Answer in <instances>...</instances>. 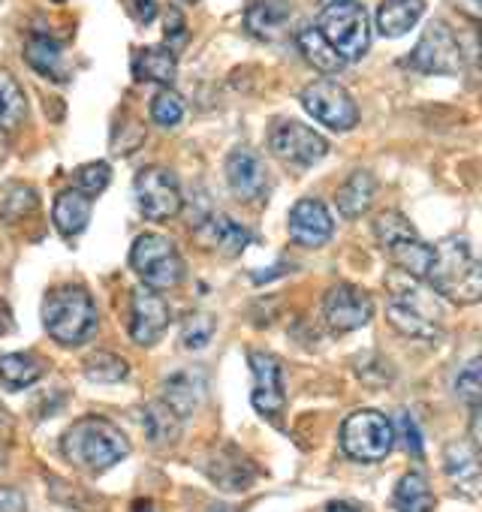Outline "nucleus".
Segmentation results:
<instances>
[{
    "instance_id": "2f4dec72",
    "label": "nucleus",
    "mask_w": 482,
    "mask_h": 512,
    "mask_svg": "<svg viewBox=\"0 0 482 512\" xmlns=\"http://www.w3.org/2000/svg\"><path fill=\"white\" fill-rule=\"evenodd\" d=\"M392 503L398 512H431L434 509V494L428 488V479L422 473H404L395 485Z\"/></svg>"
},
{
    "instance_id": "dca6fc26",
    "label": "nucleus",
    "mask_w": 482,
    "mask_h": 512,
    "mask_svg": "<svg viewBox=\"0 0 482 512\" xmlns=\"http://www.w3.org/2000/svg\"><path fill=\"white\" fill-rule=\"evenodd\" d=\"M226 181H229V190L238 199L257 202L266 193L269 169H266V163H263V157L257 151H251V148H235L226 157Z\"/></svg>"
},
{
    "instance_id": "f03ea898",
    "label": "nucleus",
    "mask_w": 482,
    "mask_h": 512,
    "mask_svg": "<svg viewBox=\"0 0 482 512\" xmlns=\"http://www.w3.org/2000/svg\"><path fill=\"white\" fill-rule=\"evenodd\" d=\"M61 452L73 467L85 473H103L130 455V440L115 422L103 416H82L64 431Z\"/></svg>"
},
{
    "instance_id": "b1692460",
    "label": "nucleus",
    "mask_w": 482,
    "mask_h": 512,
    "mask_svg": "<svg viewBox=\"0 0 482 512\" xmlns=\"http://www.w3.org/2000/svg\"><path fill=\"white\" fill-rule=\"evenodd\" d=\"M178 76V58L169 46H151L136 52L133 58V79L169 88Z\"/></svg>"
},
{
    "instance_id": "f704fd0d",
    "label": "nucleus",
    "mask_w": 482,
    "mask_h": 512,
    "mask_svg": "<svg viewBox=\"0 0 482 512\" xmlns=\"http://www.w3.org/2000/svg\"><path fill=\"white\" fill-rule=\"evenodd\" d=\"M214 329H217V323H214L211 314H205V311L190 314L184 320V326H181V344H184V350H202V347H208V341L214 338Z\"/></svg>"
},
{
    "instance_id": "393cba45",
    "label": "nucleus",
    "mask_w": 482,
    "mask_h": 512,
    "mask_svg": "<svg viewBox=\"0 0 482 512\" xmlns=\"http://www.w3.org/2000/svg\"><path fill=\"white\" fill-rule=\"evenodd\" d=\"M28 121V97L19 85V79L0 67V130L7 136L19 133Z\"/></svg>"
},
{
    "instance_id": "a19ab883",
    "label": "nucleus",
    "mask_w": 482,
    "mask_h": 512,
    "mask_svg": "<svg viewBox=\"0 0 482 512\" xmlns=\"http://www.w3.org/2000/svg\"><path fill=\"white\" fill-rule=\"evenodd\" d=\"M0 512H28V500L19 488H0Z\"/></svg>"
},
{
    "instance_id": "37998d69",
    "label": "nucleus",
    "mask_w": 482,
    "mask_h": 512,
    "mask_svg": "<svg viewBox=\"0 0 482 512\" xmlns=\"http://www.w3.org/2000/svg\"><path fill=\"white\" fill-rule=\"evenodd\" d=\"M16 326H13V314H10V305L0 299V335H10Z\"/></svg>"
},
{
    "instance_id": "c9c22d12",
    "label": "nucleus",
    "mask_w": 482,
    "mask_h": 512,
    "mask_svg": "<svg viewBox=\"0 0 482 512\" xmlns=\"http://www.w3.org/2000/svg\"><path fill=\"white\" fill-rule=\"evenodd\" d=\"M34 211H37V193L31 187H25V184H16L7 193L4 205H0V214H4L7 223H19L22 217L34 214Z\"/></svg>"
},
{
    "instance_id": "58836bf2",
    "label": "nucleus",
    "mask_w": 482,
    "mask_h": 512,
    "mask_svg": "<svg viewBox=\"0 0 482 512\" xmlns=\"http://www.w3.org/2000/svg\"><path fill=\"white\" fill-rule=\"evenodd\" d=\"M398 428H401V437H404L407 452H410L413 458H422V437H419V428H416L413 416H410V413H401Z\"/></svg>"
},
{
    "instance_id": "39448f33",
    "label": "nucleus",
    "mask_w": 482,
    "mask_h": 512,
    "mask_svg": "<svg viewBox=\"0 0 482 512\" xmlns=\"http://www.w3.org/2000/svg\"><path fill=\"white\" fill-rule=\"evenodd\" d=\"M317 31L347 64L362 61L371 46V19L356 0H332L329 7H323Z\"/></svg>"
},
{
    "instance_id": "c03bdc74",
    "label": "nucleus",
    "mask_w": 482,
    "mask_h": 512,
    "mask_svg": "<svg viewBox=\"0 0 482 512\" xmlns=\"http://www.w3.org/2000/svg\"><path fill=\"white\" fill-rule=\"evenodd\" d=\"M326 512H362V509L353 506V503H347V500H335V503L326 506Z\"/></svg>"
},
{
    "instance_id": "412c9836",
    "label": "nucleus",
    "mask_w": 482,
    "mask_h": 512,
    "mask_svg": "<svg viewBox=\"0 0 482 512\" xmlns=\"http://www.w3.org/2000/svg\"><path fill=\"white\" fill-rule=\"evenodd\" d=\"M443 467L461 494L476 497V491H479V455H476L473 443H464V440L449 443L446 455H443Z\"/></svg>"
},
{
    "instance_id": "c756f323",
    "label": "nucleus",
    "mask_w": 482,
    "mask_h": 512,
    "mask_svg": "<svg viewBox=\"0 0 482 512\" xmlns=\"http://www.w3.org/2000/svg\"><path fill=\"white\" fill-rule=\"evenodd\" d=\"M166 392H163V401L184 419V416H190L193 410H196V404H199V398H202V389H205V383H202V377L199 374H190V371H178L175 377H169L166 380V386H163Z\"/></svg>"
},
{
    "instance_id": "e433bc0d",
    "label": "nucleus",
    "mask_w": 482,
    "mask_h": 512,
    "mask_svg": "<svg viewBox=\"0 0 482 512\" xmlns=\"http://www.w3.org/2000/svg\"><path fill=\"white\" fill-rule=\"evenodd\" d=\"M112 181V166L106 160H94L76 169V187L88 196H100Z\"/></svg>"
},
{
    "instance_id": "7ed1b4c3",
    "label": "nucleus",
    "mask_w": 482,
    "mask_h": 512,
    "mask_svg": "<svg viewBox=\"0 0 482 512\" xmlns=\"http://www.w3.org/2000/svg\"><path fill=\"white\" fill-rule=\"evenodd\" d=\"M386 290H389L386 317L401 335L422 338V341L440 338L443 314L434 302V290H425L419 278H410L404 272L392 275L386 281Z\"/></svg>"
},
{
    "instance_id": "5701e85b",
    "label": "nucleus",
    "mask_w": 482,
    "mask_h": 512,
    "mask_svg": "<svg viewBox=\"0 0 482 512\" xmlns=\"http://www.w3.org/2000/svg\"><path fill=\"white\" fill-rule=\"evenodd\" d=\"M208 476H211L220 488H226V491H245V488L254 482L257 470H254V464H251L245 455H241L238 449L226 446V449H220V452L214 455V461L208 464Z\"/></svg>"
},
{
    "instance_id": "473e14b6",
    "label": "nucleus",
    "mask_w": 482,
    "mask_h": 512,
    "mask_svg": "<svg viewBox=\"0 0 482 512\" xmlns=\"http://www.w3.org/2000/svg\"><path fill=\"white\" fill-rule=\"evenodd\" d=\"M184 115H187V106H184L181 94H175L172 88H163V91L154 94V100H151V121L157 127L172 130V127H178L184 121Z\"/></svg>"
},
{
    "instance_id": "6ab92c4d",
    "label": "nucleus",
    "mask_w": 482,
    "mask_h": 512,
    "mask_svg": "<svg viewBox=\"0 0 482 512\" xmlns=\"http://www.w3.org/2000/svg\"><path fill=\"white\" fill-rule=\"evenodd\" d=\"M293 16L290 0H251L245 13V28L260 40H278Z\"/></svg>"
},
{
    "instance_id": "20e7f679",
    "label": "nucleus",
    "mask_w": 482,
    "mask_h": 512,
    "mask_svg": "<svg viewBox=\"0 0 482 512\" xmlns=\"http://www.w3.org/2000/svg\"><path fill=\"white\" fill-rule=\"evenodd\" d=\"M43 326L64 347L85 344L97 332V305L91 293L79 284L55 287L43 302Z\"/></svg>"
},
{
    "instance_id": "c85d7f7f",
    "label": "nucleus",
    "mask_w": 482,
    "mask_h": 512,
    "mask_svg": "<svg viewBox=\"0 0 482 512\" xmlns=\"http://www.w3.org/2000/svg\"><path fill=\"white\" fill-rule=\"evenodd\" d=\"M299 52H302V58L314 67V70H320V73H326V76H335V73H341L344 67H347V61L323 40V34L317 31V28H305L302 34H299Z\"/></svg>"
},
{
    "instance_id": "1a4fd4ad",
    "label": "nucleus",
    "mask_w": 482,
    "mask_h": 512,
    "mask_svg": "<svg viewBox=\"0 0 482 512\" xmlns=\"http://www.w3.org/2000/svg\"><path fill=\"white\" fill-rule=\"evenodd\" d=\"M407 64L428 76H458L464 70V52L446 22H431L416 49L410 52Z\"/></svg>"
},
{
    "instance_id": "cd10ccee",
    "label": "nucleus",
    "mask_w": 482,
    "mask_h": 512,
    "mask_svg": "<svg viewBox=\"0 0 482 512\" xmlns=\"http://www.w3.org/2000/svg\"><path fill=\"white\" fill-rule=\"evenodd\" d=\"M43 377V362L31 353H10L0 359V386L7 392H22Z\"/></svg>"
},
{
    "instance_id": "bb28decb",
    "label": "nucleus",
    "mask_w": 482,
    "mask_h": 512,
    "mask_svg": "<svg viewBox=\"0 0 482 512\" xmlns=\"http://www.w3.org/2000/svg\"><path fill=\"white\" fill-rule=\"evenodd\" d=\"M374 193H377V181H374V175L371 172H353L344 184H341V190H338V211L344 214V217H362L368 208H371V202H374Z\"/></svg>"
},
{
    "instance_id": "9b49d317",
    "label": "nucleus",
    "mask_w": 482,
    "mask_h": 512,
    "mask_svg": "<svg viewBox=\"0 0 482 512\" xmlns=\"http://www.w3.org/2000/svg\"><path fill=\"white\" fill-rule=\"evenodd\" d=\"M136 205L148 220H169L181 211V184L166 166H145L133 181Z\"/></svg>"
},
{
    "instance_id": "79ce46f5",
    "label": "nucleus",
    "mask_w": 482,
    "mask_h": 512,
    "mask_svg": "<svg viewBox=\"0 0 482 512\" xmlns=\"http://www.w3.org/2000/svg\"><path fill=\"white\" fill-rule=\"evenodd\" d=\"M127 7L139 25H151L157 19V0H127Z\"/></svg>"
},
{
    "instance_id": "a878e982",
    "label": "nucleus",
    "mask_w": 482,
    "mask_h": 512,
    "mask_svg": "<svg viewBox=\"0 0 482 512\" xmlns=\"http://www.w3.org/2000/svg\"><path fill=\"white\" fill-rule=\"evenodd\" d=\"M202 235L208 238V244L211 247H217V250H223V253H241L245 250L251 241H254V235H251V229L248 226H241L238 220H232L229 214H211L205 223H202Z\"/></svg>"
},
{
    "instance_id": "f3484780",
    "label": "nucleus",
    "mask_w": 482,
    "mask_h": 512,
    "mask_svg": "<svg viewBox=\"0 0 482 512\" xmlns=\"http://www.w3.org/2000/svg\"><path fill=\"white\" fill-rule=\"evenodd\" d=\"M287 223H290V238L302 247H323L335 232L332 211L320 199H299Z\"/></svg>"
},
{
    "instance_id": "a18cd8bd",
    "label": "nucleus",
    "mask_w": 482,
    "mask_h": 512,
    "mask_svg": "<svg viewBox=\"0 0 482 512\" xmlns=\"http://www.w3.org/2000/svg\"><path fill=\"white\" fill-rule=\"evenodd\" d=\"M458 4L467 10V16H470V19H476V16H479V0H458Z\"/></svg>"
},
{
    "instance_id": "6e6552de",
    "label": "nucleus",
    "mask_w": 482,
    "mask_h": 512,
    "mask_svg": "<svg viewBox=\"0 0 482 512\" xmlns=\"http://www.w3.org/2000/svg\"><path fill=\"white\" fill-rule=\"evenodd\" d=\"M395 446V428L380 410H356L341 425V449L353 461H383Z\"/></svg>"
},
{
    "instance_id": "7c9ffc66",
    "label": "nucleus",
    "mask_w": 482,
    "mask_h": 512,
    "mask_svg": "<svg viewBox=\"0 0 482 512\" xmlns=\"http://www.w3.org/2000/svg\"><path fill=\"white\" fill-rule=\"evenodd\" d=\"M181 416L166 404V401H151L145 410H142V425H145V434L151 443L163 446V443H175L178 434H181Z\"/></svg>"
},
{
    "instance_id": "a211bd4d",
    "label": "nucleus",
    "mask_w": 482,
    "mask_h": 512,
    "mask_svg": "<svg viewBox=\"0 0 482 512\" xmlns=\"http://www.w3.org/2000/svg\"><path fill=\"white\" fill-rule=\"evenodd\" d=\"M94 196L82 193L79 187H67L58 193L55 205H52V220H55V229L64 235V238H76L88 229L91 223V214H94Z\"/></svg>"
},
{
    "instance_id": "0eeeda50",
    "label": "nucleus",
    "mask_w": 482,
    "mask_h": 512,
    "mask_svg": "<svg viewBox=\"0 0 482 512\" xmlns=\"http://www.w3.org/2000/svg\"><path fill=\"white\" fill-rule=\"evenodd\" d=\"M130 266L151 290H172L184 281L187 266L175 241H169L160 232H145L130 247Z\"/></svg>"
},
{
    "instance_id": "4be33fe9",
    "label": "nucleus",
    "mask_w": 482,
    "mask_h": 512,
    "mask_svg": "<svg viewBox=\"0 0 482 512\" xmlns=\"http://www.w3.org/2000/svg\"><path fill=\"white\" fill-rule=\"evenodd\" d=\"M425 16V0H380L377 7V31L389 40L410 34Z\"/></svg>"
},
{
    "instance_id": "423d86ee",
    "label": "nucleus",
    "mask_w": 482,
    "mask_h": 512,
    "mask_svg": "<svg viewBox=\"0 0 482 512\" xmlns=\"http://www.w3.org/2000/svg\"><path fill=\"white\" fill-rule=\"evenodd\" d=\"M374 235H377L380 247L389 253V260L398 272L425 281L434 247L419 238V232L413 229V223L404 214H398V211L380 214L374 220Z\"/></svg>"
},
{
    "instance_id": "2eb2a0df",
    "label": "nucleus",
    "mask_w": 482,
    "mask_h": 512,
    "mask_svg": "<svg viewBox=\"0 0 482 512\" xmlns=\"http://www.w3.org/2000/svg\"><path fill=\"white\" fill-rule=\"evenodd\" d=\"M251 371H254V392L251 401L257 407V413L278 419L287 407V392H284V371L281 362L272 353L254 350L251 353Z\"/></svg>"
},
{
    "instance_id": "72a5a7b5",
    "label": "nucleus",
    "mask_w": 482,
    "mask_h": 512,
    "mask_svg": "<svg viewBox=\"0 0 482 512\" xmlns=\"http://www.w3.org/2000/svg\"><path fill=\"white\" fill-rule=\"evenodd\" d=\"M130 374V365L115 353H94L85 362V377L94 383H121Z\"/></svg>"
},
{
    "instance_id": "f257e3e1",
    "label": "nucleus",
    "mask_w": 482,
    "mask_h": 512,
    "mask_svg": "<svg viewBox=\"0 0 482 512\" xmlns=\"http://www.w3.org/2000/svg\"><path fill=\"white\" fill-rule=\"evenodd\" d=\"M428 287L455 302V305H476L482 296V266L470 241L464 235H449L434 244V256L425 275Z\"/></svg>"
},
{
    "instance_id": "09e8293b",
    "label": "nucleus",
    "mask_w": 482,
    "mask_h": 512,
    "mask_svg": "<svg viewBox=\"0 0 482 512\" xmlns=\"http://www.w3.org/2000/svg\"><path fill=\"white\" fill-rule=\"evenodd\" d=\"M184 4H199V0H184Z\"/></svg>"
},
{
    "instance_id": "de8ad7c7",
    "label": "nucleus",
    "mask_w": 482,
    "mask_h": 512,
    "mask_svg": "<svg viewBox=\"0 0 482 512\" xmlns=\"http://www.w3.org/2000/svg\"><path fill=\"white\" fill-rule=\"evenodd\" d=\"M211 512H232V509H229V506H214Z\"/></svg>"
},
{
    "instance_id": "9d476101",
    "label": "nucleus",
    "mask_w": 482,
    "mask_h": 512,
    "mask_svg": "<svg viewBox=\"0 0 482 512\" xmlns=\"http://www.w3.org/2000/svg\"><path fill=\"white\" fill-rule=\"evenodd\" d=\"M302 106L308 109V115H314L320 124H326L329 130H353L359 124V106L356 100L347 94L344 85L332 82V79H320L311 82L302 91Z\"/></svg>"
},
{
    "instance_id": "ea45409f",
    "label": "nucleus",
    "mask_w": 482,
    "mask_h": 512,
    "mask_svg": "<svg viewBox=\"0 0 482 512\" xmlns=\"http://www.w3.org/2000/svg\"><path fill=\"white\" fill-rule=\"evenodd\" d=\"M187 40V25H184V16L178 10H169L166 13V43H172L175 49L184 46Z\"/></svg>"
},
{
    "instance_id": "4468645a",
    "label": "nucleus",
    "mask_w": 482,
    "mask_h": 512,
    "mask_svg": "<svg viewBox=\"0 0 482 512\" xmlns=\"http://www.w3.org/2000/svg\"><path fill=\"white\" fill-rule=\"evenodd\" d=\"M323 311H326V323L332 332H356V329L371 323L374 299L362 287L338 284L326 293Z\"/></svg>"
},
{
    "instance_id": "8fccbe9b",
    "label": "nucleus",
    "mask_w": 482,
    "mask_h": 512,
    "mask_svg": "<svg viewBox=\"0 0 482 512\" xmlns=\"http://www.w3.org/2000/svg\"><path fill=\"white\" fill-rule=\"evenodd\" d=\"M52 4H67V0H52Z\"/></svg>"
},
{
    "instance_id": "49530a36",
    "label": "nucleus",
    "mask_w": 482,
    "mask_h": 512,
    "mask_svg": "<svg viewBox=\"0 0 482 512\" xmlns=\"http://www.w3.org/2000/svg\"><path fill=\"white\" fill-rule=\"evenodd\" d=\"M133 512H154V509H151V503H148V500H139V503L133 506Z\"/></svg>"
},
{
    "instance_id": "aec40b11",
    "label": "nucleus",
    "mask_w": 482,
    "mask_h": 512,
    "mask_svg": "<svg viewBox=\"0 0 482 512\" xmlns=\"http://www.w3.org/2000/svg\"><path fill=\"white\" fill-rule=\"evenodd\" d=\"M25 61L31 64L34 73H40L43 79H52V82H67V76H70L61 43L49 34L37 31L25 40Z\"/></svg>"
},
{
    "instance_id": "4c0bfd02",
    "label": "nucleus",
    "mask_w": 482,
    "mask_h": 512,
    "mask_svg": "<svg viewBox=\"0 0 482 512\" xmlns=\"http://www.w3.org/2000/svg\"><path fill=\"white\" fill-rule=\"evenodd\" d=\"M455 395L473 410V407H479V398H482V362L479 359H470L467 365H464V371L458 374V380H455Z\"/></svg>"
},
{
    "instance_id": "f8f14e48",
    "label": "nucleus",
    "mask_w": 482,
    "mask_h": 512,
    "mask_svg": "<svg viewBox=\"0 0 482 512\" xmlns=\"http://www.w3.org/2000/svg\"><path fill=\"white\" fill-rule=\"evenodd\" d=\"M269 148L296 166H314L329 154V142L302 121H278L269 133Z\"/></svg>"
},
{
    "instance_id": "ddd939ff",
    "label": "nucleus",
    "mask_w": 482,
    "mask_h": 512,
    "mask_svg": "<svg viewBox=\"0 0 482 512\" xmlns=\"http://www.w3.org/2000/svg\"><path fill=\"white\" fill-rule=\"evenodd\" d=\"M169 320H172V308L157 290H151L145 284L133 290V296H130V338L139 347H154L163 338V332L169 329Z\"/></svg>"
}]
</instances>
